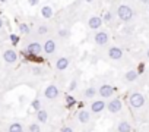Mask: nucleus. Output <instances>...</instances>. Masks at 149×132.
I'll return each instance as SVG.
<instances>
[{"mask_svg": "<svg viewBox=\"0 0 149 132\" xmlns=\"http://www.w3.org/2000/svg\"><path fill=\"white\" fill-rule=\"evenodd\" d=\"M117 18H118L121 22L129 24V22L133 21L134 12H133V9H132L129 5H118V6H117Z\"/></svg>", "mask_w": 149, "mask_h": 132, "instance_id": "obj_1", "label": "nucleus"}, {"mask_svg": "<svg viewBox=\"0 0 149 132\" xmlns=\"http://www.w3.org/2000/svg\"><path fill=\"white\" fill-rule=\"evenodd\" d=\"M129 104H130L132 109L137 110V109H142V107L146 104V98H145V95H143L142 93L134 91V93H132V94L129 95Z\"/></svg>", "mask_w": 149, "mask_h": 132, "instance_id": "obj_2", "label": "nucleus"}, {"mask_svg": "<svg viewBox=\"0 0 149 132\" xmlns=\"http://www.w3.org/2000/svg\"><path fill=\"white\" fill-rule=\"evenodd\" d=\"M108 41H110V34H108V31H105V29H100V31H97V34L94 35V43H95L98 47L107 46Z\"/></svg>", "mask_w": 149, "mask_h": 132, "instance_id": "obj_3", "label": "nucleus"}, {"mask_svg": "<svg viewBox=\"0 0 149 132\" xmlns=\"http://www.w3.org/2000/svg\"><path fill=\"white\" fill-rule=\"evenodd\" d=\"M25 51H26V54H29V56H32V57H38V56L42 53V46H41L40 43H37V41H32V43H29V44L26 46Z\"/></svg>", "mask_w": 149, "mask_h": 132, "instance_id": "obj_4", "label": "nucleus"}, {"mask_svg": "<svg viewBox=\"0 0 149 132\" xmlns=\"http://www.w3.org/2000/svg\"><path fill=\"white\" fill-rule=\"evenodd\" d=\"M121 109H123V103H121V100H120L118 97L111 98V100L108 101V104H107V110H108L110 113H113V114L121 112Z\"/></svg>", "mask_w": 149, "mask_h": 132, "instance_id": "obj_5", "label": "nucleus"}, {"mask_svg": "<svg viewBox=\"0 0 149 132\" xmlns=\"http://www.w3.org/2000/svg\"><path fill=\"white\" fill-rule=\"evenodd\" d=\"M58 95H60V90H58V87H56L54 84H50V85H47V87L44 88V97H45V98L54 100V98H57Z\"/></svg>", "mask_w": 149, "mask_h": 132, "instance_id": "obj_6", "label": "nucleus"}, {"mask_svg": "<svg viewBox=\"0 0 149 132\" xmlns=\"http://www.w3.org/2000/svg\"><path fill=\"white\" fill-rule=\"evenodd\" d=\"M3 60L9 65H13V63L18 62V53L13 48H6L3 51Z\"/></svg>", "mask_w": 149, "mask_h": 132, "instance_id": "obj_7", "label": "nucleus"}, {"mask_svg": "<svg viewBox=\"0 0 149 132\" xmlns=\"http://www.w3.org/2000/svg\"><path fill=\"white\" fill-rule=\"evenodd\" d=\"M114 93H116V90H114V87L110 85V84H102V85L98 88V94H100L102 98H110Z\"/></svg>", "mask_w": 149, "mask_h": 132, "instance_id": "obj_8", "label": "nucleus"}, {"mask_svg": "<svg viewBox=\"0 0 149 132\" xmlns=\"http://www.w3.org/2000/svg\"><path fill=\"white\" fill-rule=\"evenodd\" d=\"M107 54H108V57H110L111 60H121L124 53H123V50H121L120 47H117V46H111V47L108 48Z\"/></svg>", "mask_w": 149, "mask_h": 132, "instance_id": "obj_9", "label": "nucleus"}, {"mask_svg": "<svg viewBox=\"0 0 149 132\" xmlns=\"http://www.w3.org/2000/svg\"><path fill=\"white\" fill-rule=\"evenodd\" d=\"M102 18L101 16H97V15H92L89 19H88V27H89V29H92V31H95V29H101V27H102Z\"/></svg>", "mask_w": 149, "mask_h": 132, "instance_id": "obj_10", "label": "nucleus"}, {"mask_svg": "<svg viewBox=\"0 0 149 132\" xmlns=\"http://www.w3.org/2000/svg\"><path fill=\"white\" fill-rule=\"evenodd\" d=\"M69 65H70L69 59H67V57H64V56H61V57H58V59L56 60L54 68H56L57 71H66V69L69 68Z\"/></svg>", "mask_w": 149, "mask_h": 132, "instance_id": "obj_11", "label": "nucleus"}, {"mask_svg": "<svg viewBox=\"0 0 149 132\" xmlns=\"http://www.w3.org/2000/svg\"><path fill=\"white\" fill-rule=\"evenodd\" d=\"M56 48H57V44H56V41H54L53 38L47 40V41L42 44V51H44L45 54H53V53L56 51Z\"/></svg>", "mask_w": 149, "mask_h": 132, "instance_id": "obj_12", "label": "nucleus"}, {"mask_svg": "<svg viewBox=\"0 0 149 132\" xmlns=\"http://www.w3.org/2000/svg\"><path fill=\"white\" fill-rule=\"evenodd\" d=\"M78 120H79L82 125L88 123V122L91 120V113H89L88 110H85V109H81V110L78 112Z\"/></svg>", "mask_w": 149, "mask_h": 132, "instance_id": "obj_13", "label": "nucleus"}, {"mask_svg": "<svg viewBox=\"0 0 149 132\" xmlns=\"http://www.w3.org/2000/svg\"><path fill=\"white\" fill-rule=\"evenodd\" d=\"M104 109H105V103L102 100H95L91 104V112L92 113H101Z\"/></svg>", "mask_w": 149, "mask_h": 132, "instance_id": "obj_14", "label": "nucleus"}, {"mask_svg": "<svg viewBox=\"0 0 149 132\" xmlns=\"http://www.w3.org/2000/svg\"><path fill=\"white\" fill-rule=\"evenodd\" d=\"M137 78H139V72H137L136 69H129V71L124 74V81H126V82H134Z\"/></svg>", "mask_w": 149, "mask_h": 132, "instance_id": "obj_15", "label": "nucleus"}, {"mask_svg": "<svg viewBox=\"0 0 149 132\" xmlns=\"http://www.w3.org/2000/svg\"><path fill=\"white\" fill-rule=\"evenodd\" d=\"M53 15H54V11H53V8H51V6L45 5V6H42V8H41V16H42L44 19H51V18H53Z\"/></svg>", "mask_w": 149, "mask_h": 132, "instance_id": "obj_16", "label": "nucleus"}, {"mask_svg": "<svg viewBox=\"0 0 149 132\" xmlns=\"http://www.w3.org/2000/svg\"><path fill=\"white\" fill-rule=\"evenodd\" d=\"M117 132H132V125L127 120H121L117 125Z\"/></svg>", "mask_w": 149, "mask_h": 132, "instance_id": "obj_17", "label": "nucleus"}, {"mask_svg": "<svg viewBox=\"0 0 149 132\" xmlns=\"http://www.w3.org/2000/svg\"><path fill=\"white\" fill-rule=\"evenodd\" d=\"M50 31H51V28H50L47 24H40V25L37 27V34H38L40 37H42V35H47Z\"/></svg>", "mask_w": 149, "mask_h": 132, "instance_id": "obj_18", "label": "nucleus"}, {"mask_svg": "<svg viewBox=\"0 0 149 132\" xmlns=\"http://www.w3.org/2000/svg\"><path fill=\"white\" fill-rule=\"evenodd\" d=\"M37 120H38L40 123H47V120H48V113H47V110H44V109L38 110V112H37Z\"/></svg>", "mask_w": 149, "mask_h": 132, "instance_id": "obj_19", "label": "nucleus"}, {"mask_svg": "<svg viewBox=\"0 0 149 132\" xmlns=\"http://www.w3.org/2000/svg\"><path fill=\"white\" fill-rule=\"evenodd\" d=\"M97 94H98V90H97L95 87H88V88H85V91H84L85 98H94Z\"/></svg>", "mask_w": 149, "mask_h": 132, "instance_id": "obj_20", "label": "nucleus"}, {"mask_svg": "<svg viewBox=\"0 0 149 132\" xmlns=\"http://www.w3.org/2000/svg\"><path fill=\"white\" fill-rule=\"evenodd\" d=\"M18 31H19V34H22V35H28L29 31H31V28H29L28 24L21 22V24H18Z\"/></svg>", "mask_w": 149, "mask_h": 132, "instance_id": "obj_21", "label": "nucleus"}, {"mask_svg": "<svg viewBox=\"0 0 149 132\" xmlns=\"http://www.w3.org/2000/svg\"><path fill=\"white\" fill-rule=\"evenodd\" d=\"M9 132H24V128L19 122H15L9 125Z\"/></svg>", "mask_w": 149, "mask_h": 132, "instance_id": "obj_22", "label": "nucleus"}, {"mask_svg": "<svg viewBox=\"0 0 149 132\" xmlns=\"http://www.w3.org/2000/svg\"><path fill=\"white\" fill-rule=\"evenodd\" d=\"M42 66H40V65H34L32 68H31V74L32 75H35V77H40V75H42Z\"/></svg>", "mask_w": 149, "mask_h": 132, "instance_id": "obj_23", "label": "nucleus"}, {"mask_svg": "<svg viewBox=\"0 0 149 132\" xmlns=\"http://www.w3.org/2000/svg\"><path fill=\"white\" fill-rule=\"evenodd\" d=\"M57 35H58L60 38L66 40V38H69V37H70V29H67V28H61V29H58V31H57Z\"/></svg>", "mask_w": 149, "mask_h": 132, "instance_id": "obj_24", "label": "nucleus"}, {"mask_svg": "<svg viewBox=\"0 0 149 132\" xmlns=\"http://www.w3.org/2000/svg\"><path fill=\"white\" fill-rule=\"evenodd\" d=\"M64 101H66V106H67V107H73L74 104H76V98L72 97L70 94H67V95L64 97Z\"/></svg>", "mask_w": 149, "mask_h": 132, "instance_id": "obj_25", "label": "nucleus"}, {"mask_svg": "<svg viewBox=\"0 0 149 132\" xmlns=\"http://www.w3.org/2000/svg\"><path fill=\"white\" fill-rule=\"evenodd\" d=\"M101 18H102V22H105V24H110V22L113 21V13H111L110 11H107V12H104V15H102Z\"/></svg>", "mask_w": 149, "mask_h": 132, "instance_id": "obj_26", "label": "nucleus"}, {"mask_svg": "<svg viewBox=\"0 0 149 132\" xmlns=\"http://www.w3.org/2000/svg\"><path fill=\"white\" fill-rule=\"evenodd\" d=\"M31 107L35 110V112H38V110H41V101L38 100V98H35V100H32L31 101Z\"/></svg>", "mask_w": 149, "mask_h": 132, "instance_id": "obj_27", "label": "nucleus"}, {"mask_svg": "<svg viewBox=\"0 0 149 132\" xmlns=\"http://www.w3.org/2000/svg\"><path fill=\"white\" fill-rule=\"evenodd\" d=\"M76 88H78V79H72V81H70V84L67 85V90L72 93V91L76 90Z\"/></svg>", "mask_w": 149, "mask_h": 132, "instance_id": "obj_28", "label": "nucleus"}, {"mask_svg": "<svg viewBox=\"0 0 149 132\" xmlns=\"http://www.w3.org/2000/svg\"><path fill=\"white\" fill-rule=\"evenodd\" d=\"M9 40H10V43H12L13 46H18V44H19V35H18V34H10V35H9Z\"/></svg>", "mask_w": 149, "mask_h": 132, "instance_id": "obj_29", "label": "nucleus"}, {"mask_svg": "<svg viewBox=\"0 0 149 132\" xmlns=\"http://www.w3.org/2000/svg\"><path fill=\"white\" fill-rule=\"evenodd\" d=\"M28 131H29V132H41V128H40V125H38V123H35V122H34V123H31V125H29Z\"/></svg>", "mask_w": 149, "mask_h": 132, "instance_id": "obj_30", "label": "nucleus"}, {"mask_svg": "<svg viewBox=\"0 0 149 132\" xmlns=\"http://www.w3.org/2000/svg\"><path fill=\"white\" fill-rule=\"evenodd\" d=\"M133 31H134V28H133V27H124V28L121 29V32H123L124 35H132V34H133Z\"/></svg>", "mask_w": 149, "mask_h": 132, "instance_id": "obj_31", "label": "nucleus"}, {"mask_svg": "<svg viewBox=\"0 0 149 132\" xmlns=\"http://www.w3.org/2000/svg\"><path fill=\"white\" fill-rule=\"evenodd\" d=\"M38 3H40V0H28V5L32 6V8H35Z\"/></svg>", "mask_w": 149, "mask_h": 132, "instance_id": "obj_32", "label": "nucleus"}, {"mask_svg": "<svg viewBox=\"0 0 149 132\" xmlns=\"http://www.w3.org/2000/svg\"><path fill=\"white\" fill-rule=\"evenodd\" d=\"M60 132H73V129H72L70 126H63V128L60 129Z\"/></svg>", "mask_w": 149, "mask_h": 132, "instance_id": "obj_33", "label": "nucleus"}, {"mask_svg": "<svg viewBox=\"0 0 149 132\" xmlns=\"http://www.w3.org/2000/svg\"><path fill=\"white\" fill-rule=\"evenodd\" d=\"M26 100H28V97H26V95H19V103H21V104H24Z\"/></svg>", "mask_w": 149, "mask_h": 132, "instance_id": "obj_34", "label": "nucleus"}, {"mask_svg": "<svg viewBox=\"0 0 149 132\" xmlns=\"http://www.w3.org/2000/svg\"><path fill=\"white\" fill-rule=\"evenodd\" d=\"M136 71H137V72H139V74H142V72H143V71H145V65H139V68H137V69H136Z\"/></svg>", "mask_w": 149, "mask_h": 132, "instance_id": "obj_35", "label": "nucleus"}, {"mask_svg": "<svg viewBox=\"0 0 149 132\" xmlns=\"http://www.w3.org/2000/svg\"><path fill=\"white\" fill-rule=\"evenodd\" d=\"M3 27H5V21H3V18L0 16V31L3 29Z\"/></svg>", "mask_w": 149, "mask_h": 132, "instance_id": "obj_36", "label": "nucleus"}, {"mask_svg": "<svg viewBox=\"0 0 149 132\" xmlns=\"http://www.w3.org/2000/svg\"><path fill=\"white\" fill-rule=\"evenodd\" d=\"M140 3H145V5H149V0H140Z\"/></svg>", "mask_w": 149, "mask_h": 132, "instance_id": "obj_37", "label": "nucleus"}, {"mask_svg": "<svg viewBox=\"0 0 149 132\" xmlns=\"http://www.w3.org/2000/svg\"><path fill=\"white\" fill-rule=\"evenodd\" d=\"M146 57H148V60H149V47H148V50H146Z\"/></svg>", "mask_w": 149, "mask_h": 132, "instance_id": "obj_38", "label": "nucleus"}, {"mask_svg": "<svg viewBox=\"0 0 149 132\" xmlns=\"http://www.w3.org/2000/svg\"><path fill=\"white\" fill-rule=\"evenodd\" d=\"M85 2H86V3H94L95 0H85Z\"/></svg>", "mask_w": 149, "mask_h": 132, "instance_id": "obj_39", "label": "nucleus"}, {"mask_svg": "<svg viewBox=\"0 0 149 132\" xmlns=\"http://www.w3.org/2000/svg\"><path fill=\"white\" fill-rule=\"evenodd\" d=\"M6 2V0H0V3H5Z\"/></svg>", "mask_w": 149, "mask_h": 132, "instance_id": "obj_40", "label": "nucleus"}, {"mask_svg": "<svg viewBox=\"0 0 149 132\" xmlns=\"http://www.w3.org/2000/svg\"><path fill=\"white\" fill-rule=\"evenodd\" d=\"M124 2H132V0H124Z\"/></svg>", "mask_w": 149, "mask_h": 132, "instance_id": "obj_41", "label": "nucleus"}, {"mask_svg": "<svg viewBox=\"0 0 149 132\" xmlns=\"http://www.w3.org/2000/svg\"><path fill=\"white\" fill-rule=\"evenodd\" d=\"M148 13H149V5H148Z\"/></svg>", "mask_w": 149, "mask_h": 132, "instance_id": "obj_42", "label": "nucleus"}]
</instances>
